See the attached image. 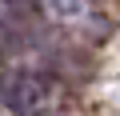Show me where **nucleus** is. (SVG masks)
<instances>
[{
  "label": "nucleus",
  "mask_w": 120,
  "mask_h": 116,
  "mask_svg": "<svg viewBox=\"0 0 120 116\" xmlns=\"http://www.w3.org/2000/svg\"><path fill=\"white\" fill-rule=\"evenodd\" d=\"M52 4H56L60 12H80V8H84V0H52Z\"/></svg>",
  "instance_id": "7ed1b4c3"
},
{
  "label": "nucleus",
  "mask_w": 120,
  "mask_h": 116,
  "mask_svg": "<svg viewBox=\"0 0 120 116\" xmlns=\"http://www.w3.org/2000/svg\"><path fill=\"white\" fill-rule=\"evenodd\" d=\"M4 8H12L20 16H36L40 12V0H4Z\"/></svg>",
  "instance_id": "f03ea898"
},
{
  "label": "nucleus",
  "mask_w": 120,
  "mask_h": 116,
  "mask_svg": "<svg viewBox=\"0 0 120 116\" xmlns=\"http://www.w3.org/2000/svg\"><path fill=\"white\" fill-rule=\"evenodd\" d=\"M56 100V88L48 76L32 72V68H8L0 72V104L16 116H40L48 112Z\"/></svg>",
  "instance_id": "f257e3e1"
}]
</instances>
